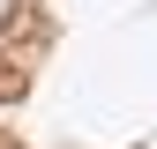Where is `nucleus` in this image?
<instances>
[{"mask_svg":"<svg viewBox=\"0 0 157 149\" xmlns=\"http://www.w3.org/2000/svg\"><path fill=\"white\" fill-rule=\"evenodd\" d=\"M0 149H23V142H15V134H0Z\"/></svg>","mask_w":157,"mask_h":149,"instance_id":"f03ea898","label":"nucleus"},{"mask_svg":"<svg viewBox=\"0 0 157 149\" xmlns=\"http://www.w3.org/2000/svg\"><path fill=\"white\" fill-rule=\"evenodd\" d=\"M23 89H30V60H23V52H15V60L0 52V104H15Z\"/></svg>","mask_w":157,"mask_h":149,"instance_id":"f257e3e1","label":"nucleus"}]
</instances>
